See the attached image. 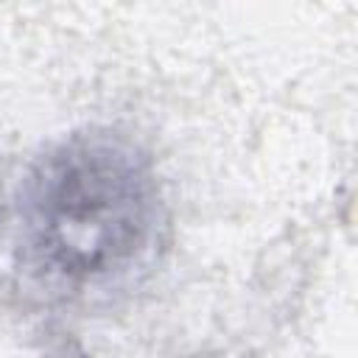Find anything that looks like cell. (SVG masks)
<instances>
[{
    "instance_id": "1",
    "label": "cell",
    "mask_w": 358,
    "mask_h": 358,
    "mask_svg": "<svg viewBox=\"0 0 358 358\" xmlns=\"http://www.w3.org/2000/svg\"><path fill=\"white\" fill-rule=\"evenodd\" d=\"M17 224L31 266L48 280H112L154 243L157 176L123 134H73L50 145L22 176Z\"/></svg>"
}]
</instances>
